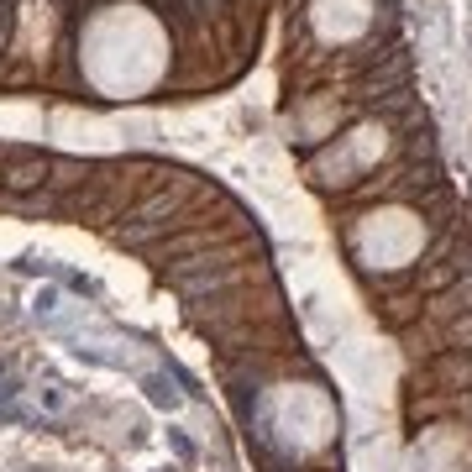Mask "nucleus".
I'll list each match as a JSON object with an SVG mask.
<instances>
[{
	"mask_svg": "<svg viewBox=\"0 0 472 472\" xmlns=\"http://www.w3.org/2000/svg\"><path fill=\"white\" fill-rule=\"evenodd\" d=\"M147 394H153V404H168V410L178 404V394H174V383H168V378H147Z\"/></svg>",
	"mask_w": 472,
	"mask_h": 472,
	"instance_id": "f257e3e1",
	"label": "nucleus"
}]
</instances>
